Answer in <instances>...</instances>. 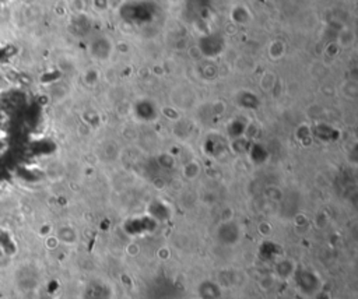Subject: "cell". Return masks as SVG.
<instances>
[{
	"label": "cell",
	"mask_w": 358,
	"mask_h": 299,
	"mask_svg": "<svg viewBox=\"0 0 358 299\" xmlns=\"http://www.w3.org/2000/svg\"><path fill=\"white\" fill-rule=\"evenodd\" d=\"M192 299H200V298H192Z\"/></svg>",
	"instance_id": "obj_1"
}]
</instances>
